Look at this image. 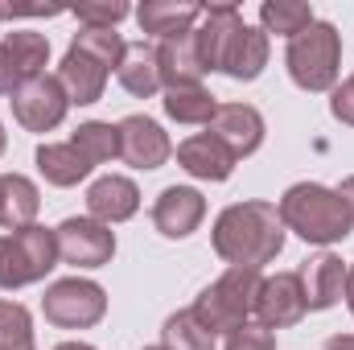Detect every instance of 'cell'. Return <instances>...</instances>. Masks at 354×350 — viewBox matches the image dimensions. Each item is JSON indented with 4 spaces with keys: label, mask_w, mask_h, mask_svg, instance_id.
<instances>
[{
    "label": "cell",
    "mask_w": 354,
    "mask_h": 350,
    "mask_svg": "<svg viewBox=\"0 0 354 350\" xmlns=\"http://www.w3.org/2000/svg\"><path fill=\"white\" fill-rule=\"evenodd\" d=\"M227 350H276V334L260 322H243L239 330H231Z\"/></svg>",
    "instance_id": "29"
},
{
    "label": "cell",
    "mask_w": 354,
    "mask_h": 350,
    "mask_svg": "<svg viewBox=\"0 0 354 350\" xmlns=\"http://www.w3.org/2000/svg\"><path fill=\"white\" fill-rule=\"evenodd\" d=\"M58 260V239L46 227H25L0 235V288H21L41 280Z\"/></svg>",
    "instance_id": "7"
},
{
    "label": "cell",
    "mask_w": 354,
    "mask_h": 350,
    "mask_svg": "<svg viewBox=\"0 0 354 350\" xmlns=\"http://www.w3.org/2000/svg\"><path fill=\"white\" fill-rule=\"evenodd\" d=\"M260 21H264L268 33H284V37H297L313 25V8L305 0H268L260 8Z\"/></svg>",
    "instance_id": "25"
},
{
    "label": "cell",
    "mask_w": 354,
    "mask_h": 350,
    "mask_svg": "<svg viewBox=\"0 0 354 350\" xmlns=\"http://www.w3.org/2000/svg\"><path fill=\"white\" fill-rule=\"evenodd\" d=\"M165 111L174 116L177 124H210L218 103L214 95L198 83H181V87H165Z\"/></svg>",
    "instance_id": "23"
},
{
    "label": "cell",
    "mask_w": 354,
    "mask_h": 350,
    "mask_svg": "<svg viewBox=\"0 0 354 350\" xmlns=\"http://www.w3.org/2000/svg\"><path fill=\"white\" fill-rule=\"evenodd\" d=\"M87 210L95 214V223H124L140 210V190L128 177H99L87 190Z\"/></svg>",
    "instance_id": "18"
},
{
    "label": "cell",
    "mask_w": 354,
    "mask_h": 350,
    "mask_svg": "<svg viewBox=\"0 0 354 350\" xmlns=\"http://www.w3.org/2000/svg\"><path fill=\"white\" fill-rule=\"evenodd\" d=\"M338 198L346 202V210H351V219H354V177H346V181L338 185Z\"/></svg>",
    "instance_id": "33"
},
{
    "label": "cell",
    "mask_w": 354,
    "mask_h": 350,
    "mask_svg": "<svg viewBox=\"0 0 354 350\" xmlns=\"http://www.w3.org/2000/svg\"><path fill=\"white\" fill-rule=\"evenodd\" d=\"M157 66H161V83L165 87H181V83H198L210 66L202 58V46H198V33H177L165 37L157 46Z\"/></svg>",
    "instance_id": "15"
},
{
    "label": "cell",
    "mask_w": 354,
    "mask_h": 350,
    "mask_svg": "<svg viewBox=\"0 0 354 350\" xmlns=\"http://www.w3.org/2000/svg\"><path fill=\"white\" fill-rule=\"evenodd\" d=\"M0 153H4V124H0Z\"/></svg>",
    "instance_id": "37"
},
{
    "label": "cell",
    "mask_w": 354,
    "mask_h": 350,
    "mask_svg": "<svg viewBox=\"0 0 354 350\" xmlns=\"http://www.w3.org/2000/svg\"><path fill=\"white\" fill-rule=\"evenodd\" d=\"M165 350H214V334L202 330L189 309H181L165 322Z\"/></svg>",
    "instance_id": "27"
},
{
    "label": "cell",
    "mask_w": 354,
    "mask_h": 350,
    "mask_svg": "<svg viewBox=\"0 0 354 350\" xmlns=\"http://www.w3.org/2000/svg\"><path fill=\"white\" fill-rule=\"evenodd\" d=\"M21 83H25V79H21V71H17L12 54H8V50H4V42H0V95H12Z\"/></svg>",
    "instance_id": "32"
},
{
    "label": "cell",
    "mask_w": 354,
    "mask_h": 350,
    "mask_svg": "<svg viewBox=\"0 0 354 350\" xmlns=\"http://www.w3.org/2000/svg\"><path fill=\"white\" fill-rule=\"evenodd\" d=\"M177 161H181V169H185V174L202 177V181H227L231 169H235V157H231V153H227V145H223V140H214L210 132L181 140V145H177Z\"/></svg>",
    "instance_id": "17"
},
{
    "label": "cell",
    "mask_w": 354,
    "mask_h": 350,
    "mask_svg": "<svg viewBox=\"0 0 354 350\" xmlns=\"http://www.w3.org/2000/svg\"><path fill=\"white\" fill-rule=\"evenodd\" d=\"M284 248V223L272 202H239L227 206L214 223V252L231 268H264Z\"/></svg>",
    "instance_id": "2"
},
{
    "label": "cell",
    "mask_w": 354,
    "mask_h": 350,
    "mask_svg": "<svg viewBox=\"0 0 354 350\" xmlns=\"http://www.w3.org/2000/svg\"><path fill=\"white\" fill-rule=\"evenodd\" d=\"M41 313H46V322H54L62 330H87L107 313V297L95 280L71 276V280H58V284L46 288Z\"/></svg>",
    "instance_id": "8"
},
{
    "label": "cell",
    "mask_w": 354,
    "mask_h": 350,
    "mask_svg": "<svg viewBox=\"0 0 354 350\" xmlns=\"http://www.w3.org/2000/svg\"><path fill=\"white\" fill-rule=\"evenodd\" d=\"M288 75L305 91H330L338 83V62H342V37L330 21H313L305 33L288 42Z\"/></svg>",
    "instance_id": "6"
},
{
    "label": "cell",
    "mask_w": 354,
    "mask_h": 350,
    "mask_svg": "<svg viewBox=\"0 0 354 350\" xmlns=\"http://www.w3.org/2000/svg\"><path fill=\"white\" fill-rule=\"evenodd\" d=\"M37 169L46 174L50 185H75V181H83L95 165L66 140V145H41V149H37Z\"/></svg>",
    "instance_id": "22"
},
{
    "label": "cell",
    "mask_w": 354,
    "mask_h": 350,
    "mask_svg": "<svg viewBox=\"0 0 354 350\" xmlns=\"http://www.w3.org/2000/svg\"><path fill=\"white\" fill-rule=\"evenodd\" d=\"M124 50H128V42L115 29H83L58 66V83L66 91V99L71 103H95L107 87L111 66H120Z\"/></svg>",
    "instance_id": "3"
},
{
    "label": "cell",
    "mask_w": 354,
    "mask_h": 350,
    "mask_svg": "<svg viewBox=\"0 0 354 350\" xmlns=\"http://www.w3.org/2000/svg\"><path fill=\"white\" fill-rule=\"evenodd\" d=\"M256 293H260V272L256 268H231L227 276H218L198 301H194V317L202 322V330L218 334V330H239L248 322V313L256 309Z\"/></svg>",
    "instance_id": "5"
},
{
    "label": "cell",
    "mask_w": 354,
    "mask_h": 350,
    "mask_svg": "<svg viewBox=\"0 0 354 350\" xmlns=\"http://www.w3.org/2000/svg\"><path fill=\"white\" fill-rule=\"evenodd\" d=\"M330 111L342 120V124H351L354 128V75L342 83V87L334 91V99H330Z\"/></svg>",
    "instance_id": "31"
},
{
    "label": "cell",
    "mask_w": 354,
    "mask_h": 350,
    "mask_svg": "<svg viewBox=\"0 0 354 350\" xmlns=\"http://www.w3.org/2000/svg\"><path fill=\"white\" fill-rule=\"evenodd\" d=\"M297 276H301V288H305V305L309 309H330L342 297V288H346V264L338 260L334 252H322V256L305 260Z\"/></svg>",
    "instance_id": "16"
},
{
    "label": "cell",
    "mask_w": 354,
    "mask_h": 350,
    "mask_svg": "<svg viewBox=\"0 0 354 350\" xmlns=\"http://www.w3.org/2000/svg\"><path fill=\"white\" fill-rule=\"evenodd\" d=\"M0 350H33L29 309L17 301H0Z\"/></svg>",
    "instance_id": "28"
},
{
    "label": "cell",
    "mask_w": 354,
    "mask_h": 350,
    "mask_svg": "<svg viewBox=\"0 0 354 350\" xmlns=\"http://www.w3.org/2000/svg\"><path fill=\"white\" fill-rule=\"evenodd\" d=\"M37 206H41V194H37V185L29 177L21 174L0 177V227H12V231L33 227Z\"/></svg>",
    "instance_id": "21"
},
{
    "label": "cell",
    "mask_w": 354,
    "mask_h": 350,
    "mask_svg": "<svg viewBox=\"0 0 354 350\" xmlns=\"http://www.w3.org/2000/svg\"><path fill=\"white\" fill-rule=\"evenodd\" d=\"M202 12L206 8L194 4V0H149V4L136 8V21H140L145 33H157L165 42V37H177V33H189L194 21H202Z\"/></svg>",
    "instance_id": "19"
},
{
    "label": "cell",
    "mask_w": 354,
    "mask_h": 350,
    "mask_svg": "<svg viewBox=\"0 0 354 350\" xmlns=\"http://www.w3.org/2000/svg\"><path fill=\"white\" fill-rule=\"evenodd\" d=\"M75 17H79L87 29H111L115 21L128 17V4H120V0H107V4H79Z\"/></svg>",
    "instance_id": "30"
},
{
    "label": "cell",
    "mask_w": 354,
    "mask_h": 350,
    "mask_svg": "<svg viewBox=\"0 0 354 350\" xmlns=\"http://www.w3.org/2000/svg\"><path fill=\"white\" fill-rule=\"evenodd\" d=\"M342 293H346V305H351V313H354V268H346V288Z\"/></svg>",
    "instance_id": "34"
},
{
    "label": "cell",
    "mask_w": 354,
    "mask_h": 350,
    "mask_svg": "<svg viewBox=\"0 0 354 350\" xmlns=\"http://www.w3.org/2000/svg\"><path fill=\"white\" fill-rule=\"evenodd\" d=\"M198 33V46H202V58L210 71H223L231 79H243L252 83L268 62V37L260 29L243 25L239 8L235 4H210L202 12V29Z\"/></svg>",
    "instance_id": "1"
},
{
    "label": "cell",
    "mask_w": 354,
    "mask_h": 350,
    "mask_svg": "<svg viewBox=\"0 0 354 350\" xmlns=\"http://www.w3.org/2000/svg\"><path fill=\"white\" fill-rule=\"evenodd\" d=\"M71 145H75V149L87 157L91 165H103V161L120 157V132H115L111 124H99V120L83 124V128L71 136Z\"/></svg>",
    "instance_id": "26"
},
{
    "label": "cell",
    "mask_w": 354,
    "mask_h": 350,
    "mask_svg": "<svg viewBox=\"0 0 354 350\" xmlns=\"http://www.w3.org/2000/svg\"><path fill=\"white\" fill-rule=\"evenodd\" d=\"M54 350H95V347H87V342H62V347H54Z\"/></svg>",
    "instance_id": "36"
},
{
    "label": "cell",
    "mask_w": 354,
    "mask_h": 350,
    "mask_svg": "<svg viewBox=\"0 0 354 350\" xmlns=\"http://www.w3.org/2000/svg\"><path fill=\"white\" fill-rule=\"evenodd\" d=\"M66 107H71V99H66V91H62V83L54 75H37V79H29V83H21L12 91V116L29 132L58 128Z\"/></svg>",
    "instance_id": "9"
},
{
    "label": "cell",
    "mask_w": 354,
    "mask_h": 350,
    "mask_svg": "<svg viewBox=\"0 0 354 350\" xmlns=\"http://www.w3.org/2000/svg\"><path fill=\"white\" fill-rule=\"evenodd\" d=\"M276 210H280V223L292 227L305 243H338L354 227L351 210L338 198V190H326V185H313V181L292 185L280 198Z\"/></svg>",
    "instance_id": "4"
},
{
    "label": "cell",
    "mask_w": 354,
    "mask_h": 350,
    "mask_svg": "<svg viewBox=\"0 0 354 350\" xmlns=\"http://www.w3.org/2000/svg\"><path fill=\"white\" fill-rule=\"evenodd\" d=\"M305 288H301V276L297 272H280L272 280H260V293H256V313H260V326L268 330H284V326H297L305 317Z\"/></svg>",
    "instance_id": "11"
},
{
    "label": "cell",
    "mask_w": 354,
    "mask_h": 350,
    "mask_svg": "<svg viewBox=\"0 0 354 350\" xmlns=\"http://www.w3.org/2000/svg\"><path fill=\"white\" fill-rule=\"evenodd\" d=\"M4 50L12 54V62H17V71H21V79L29 83V79H37L41 71H46V58H50V42L41 37V33H29V29H12V33H4Z\"/></svg>",
    "instance_id": "24"
},
{
    "label": "cell",
    "mask_w": 354,
    "mask_h": 350,
    "mask_svg": "<svg viewBox=\"0 0 354 350\" xmlns=\"http://www.w3.org/2000/svg\"><path fill=\"white\" fill-rule=\"evenodd\" d=\"M202 214H206V198H202L198 190H189V185H169V190L157 198V206H153V223H157V231H161L165 239H185V235H194L198 223H202Z\"/></svg>",
    "instance_id": "14"
},
{
    "label": "cell",
    "mask_w": 354,
    "mask_h": 350,
    "mask_svg": "<svg viewBox=\"0 0 354 350\" xmlns=\"http://www.w3.org/2000/svg\"><path fill=\"white\" fill-rule=\"evenodd\" d=\"M206 132L214 140H223L227 153L239 161V157H248V153L260 149V140H264V116L256 107H248V103H218V111L206 124Z\"/></svg>",
    "instance_id": "13"
},
{
    "label": "cell",
    "mask_w": 354,
    "mask_h": 350,
    "mask_svg": "<svg viewBox=\"0 0 354 350\" xmlns=\"http://www.w3.org/2000/svg\"><path fill=\"white\" fill-rule=\"evenodd\" d=\"M115 132H120V157L132 169H161L169 161V153H174L169 136L149 116H128V120L115 124Z\"/></svg>",
    "instance_id": "12"
},
{
    "label": "cell",
    "mask_w": 354,
    "mask_h": 350,
    "mask_svg": "<svg viewBox=\"0 0 354 350\" xmlns=\"http://www.w3.org/2000/svg\"><path fill=\"white\" fill-rule=\"evenodd\" d=\"M115 75H120V87L128 95H136V99H149V95H157L165 87L161 83V66H157V46H149V42H132L124 50Z\"/></svg>",
    "instance_id": "20"
},
{
    "label": "cell",
    "mask_w": 354,
    "mask_h": 350,
    "mask_svg": "<svg viewBox=\"0 0 354 350\" xmlns=\"http://www.w3.org/2000/svg\"><path fill=\"white\" fill-rule=\"evenodd\" d=\"M54 239H58V260L75 268H99L115 252V235L107 231V223H95V219H66L54 231Z\"/></svg>",
    "instance_id": "10"
},
{
    "label": "cell",
    "mask_w": 354,
    "mask_h": 350,
    "mask_svg": "<svg viewBox=\"0 0 354 350\" xmlns=\"http://www.w3.org/2000/svg\"><path fill=\"white\" fill-rule=\"evenodd\" d=\"M326 350H354V338H330Z\"/></svg>",
    "instance_id": "35"
},
{
    "label": "cell",
    "mask_w": 354,
    "mask_h": 350,
    "mask_svg": "<svg viewBox=\"0 0 354 350\" xmlns=\"http://www.w3.org/2000/svg\"><path fill=\"white\" fill-rule=\"evenodd\" d=\"M149 350H165V347H149Z\"/></svg>",
    "instance_id": "38"
}]
</instances>
